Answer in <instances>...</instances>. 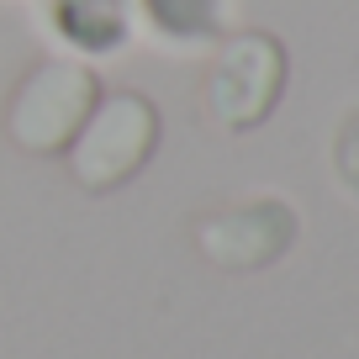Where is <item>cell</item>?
<instances>
[{
  "instance_id": "obj_1",
  "label": "cell",
  "mask_w": 359,
  "mask_h": 359,
  "mask_svg": "<svg viewBox=\"0 0 359 359\" xmlns=\"http://www.w3.org/2000/svg\"><path fill=\"white\" fill-rule=\"evenodd\" d=\"M101 101V79L95 69L69 64V58H48L16 85L11 111H6V133L27 154H69V143L79 137V127L90 122Z\"/></svg>"
},
{
  "instance_id": "obj_2",
  "label": "cell",
  "mask_w": 359,
  "mask_h": 359,
  "mask_svg": "<svg viewBox=\"0 0 359 359\" xmlns=\"http://www.w3.org/2000/svg\"><path fill=\"white\" fill-rule=\"evenodd\" d=\"M154 148H158V111L137 90H116V95L95 101L90 122L69 143V164L85 191H116L154 158Z\"/></svg>"
},
{
  "instance_id": "obj_3",
  "label": "cell",
  "mask_w": 359,
  "mask_h": 359,
  "mask_svg": "<svg viewBox=\"0 0 359 359\" xmlns=\"http://www.w3.org/2000/svg\"><path fill=\"white\" fill-rule=\"evenodd\" d=\"M280 90H285V48L269 32H238L212 64L206 106L227 133H248L275 111Z\"/></svg>"
},
{
  "instance_id": "obj_6",
  "label": "cell",
  "mask_w": 359,
  "mask_h": 359,
  "mask_svg": "<svg viewBox=\"0 0 359 359\" xmlns=\"http://www.w3.org/2000/svg\"><path fill=\"white\" fill-rule=\"evenodd\" d=\"M143 11L169 43H206L222 32V0H143Z\"/></svg>"
},
{
  "instance_id": "obj_7",
  "label": "cell",
  "mask_w": 359,
  "mask_h": 359,
  "mask_svg": "<svg viewBox=\"0 0 359 359\" xmlns=\"http://www.w3.org/2000/svg\"><path fill=\"white\" fill-rule=\"evenodd\" d=\"M333 169L344 180V191L359 196V111H348L338 122V137H333Z\"/></svg>"
},
{
  "instance_id": "obj_4",
  "label": "cell",
  "mask_w": 359,
  "mask_h": 359,
  "mask_svg": "<svg viewBox=\"0 0 359 359\" xmlns=\"http://www.w3.org/2000/svg\"><path fill=\"white\" fill-rule=\"evenodd\" d=\"M291 238H296V212L275 196H259V201L212 217L196 243L217 269H264L291 248Z\"/></svg>"
},
{
  "instance_id": "obj_5",
  "label": "cell",
  "mask_w": 359,
  "mask_h": 359,
  "mask_svg": "<svg viewBox=\"0 0 359 359\" xmlns=\"http://www.w3.org/2000/svg\"><path fill=\"white\" fill-rule=\"evenodd\" d=\"M53 27L74 48H116L127 32V6L122 0H53Z\"/></svg>"
}]
</instances>
